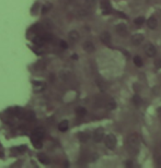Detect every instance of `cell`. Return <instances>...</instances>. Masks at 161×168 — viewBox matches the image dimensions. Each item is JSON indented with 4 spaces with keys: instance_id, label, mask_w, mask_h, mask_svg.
I'll return each instance as SVG.
<instances>
[{
    "instance_id": "cell-1",
    "label": "cell",
    "mask_w": 161,
    "mask_h": 168,
    "mask_svg": "<svg viewBox=\"0 0 161 168\" xmlns=\"http://www.w3.org/2000/svg\"><path fill=\"white\" fill-rule=\"evenodd\" d=\"M43 138H44V129L43 128H36L33 131L32 138H31L35 149H42V146H43L42 139Z\"/></svg>"
},
{
    "instance_id": "cell-2",
    "label": "cell",
    "mask_w": 161,
    "mask_h": 168,
    "mask_svg": "<svg viewBox=\"0 0 161 168\" xmlns=\"http://www.w3.org/2000/svg\"><path fill=\"white\" fill-rule=\"evenodd\" d=\"M116 137H115L114 134L110 133L108 134L105 138H104V144H105V146L108 147V149H110V150H113L115 147V145H116Z\"/></svg>"
},
{
    "instance_id": "cell-3",
    "label": "cell",
    "mask_w": 161,
    "mask_h": 168,
    "mask_svg": "<svg viewBox=\"0 0 161 168\" xmlns=\"http://www.w3.org/2000/svg\"><path fill=\"white\" fill-rule=\"evenodd\" d=\"M127 143L132 149H138L139 146V139H138L137 134H131L127 139Z\"/></svg>"
},
{
    "instance_id": "cell-4",
    "label": "cell",
    "mask_w": 161,
    "mask_h": 168,
    "mask_svg": "<svg viewBox=\"0 0 161 168\" xmlns=\"http://www.w3.org/2000/svg\"><path fill=\"white\" fill-rule=\"evenodd\" d=\"M103 138H104V130L102 128L97 129L94 131V133H93V140H94V142L99 143V142H101L103 140Z\"/></svg>"
},
{
    "instance_id": "cell-5",
    "label": "cell",
    "mask_w": 161,
    "mask_h": 168,
    "mask_svg": "<svg viewBox=\"0 0 161 168\" xmlns=\"http://www.w3.org/2000/svg\"><path fill=\"white\" fill-rule=\"evenodd\" d=\"M143 41H144V35L143 34H137L133 35L132 36V43L135 45V46H139V45H141L143 44Z\"/></svg>"
},
{
    "instance_id": "cell-6",
    "label": "cell",
    "mask_w": 161,
    "mask_h": 168,
    "mask_svg": "<svg viewBox=\"0 0 161 168\" xmlns=\"http://www.w3.org/2000/svg\"><path fill=\"white\" fill-rule=\"evenodd\" d=\"M115 31H116V33H117L118 35H121V36H125V35L127 34L126 24H124V23L117 24V25L115 26Z\"/></svg>"
},
{
    "instance_id": "cell-7",
    "label": "cell",
    "mask_w": 161,
    "mask_h": 168,
    "mask_svg": "<svg viewBox=\"0 0 161 168\" xmlns=\"http://www.w3.org/2000/svg\"><path fill=\"white\" fill-rule=\"evenodd\" d=\"M145 52H146V55L148 57H154L156 55V52H157V49L152 44H147L145 46Z\"/></svg>"
},
{
    "instance_id": "cell-8",
    "label": "cell",
    "mask_w": 161,
    "mask_h": 168,
    "mask_svg": "<svg viewBox=\"0 0 161 168\" xmlns=\"http://www.w3.org/2000/svg\"><path fill=\"white\" fill-rule=\"evenodd\" d=\"M147 25L150 29H156L157 26H158V21L155 17H150L148 20H147Z\"/></svg>"
},
{
    "instance_id": "cell-9",
    "label": "cell",
    "mask_w": 161,
    "mask_h": 168,
    "mask_svg": "<svg viewBox=\"0 0 161 168\" xmlns=\"http://www.w3.org/2000/svg\"><path fill=\"white\" fill-rule=\"evenodd\" d=\"M68 37H69V39L72 41V43H76V41H79L80 35H79V33H78L77 31H70V32L68 33Z\"/></svg>"
},
{
    "instance_id": "cell-10",
    "label": "cell",
    "mask_w": 161,
    "mask_h": 168,
    "mask_svg": "<svg viewBox=\"0 0 161 168\" xmlns=\"http://www.w3.org/2000/svg\"><path fill=\"white\" fill-rule=\"evenodd\" d=\"M100 37H101V41H102L103 44H105V45H110L111 44V35H110V33L103 32Z\"/></svg>"
},
{
    "instance_id": "cell-11",
    "label": "cell",
    "mask_w": 161,
    "mask_h": 168,
    "mask_svg": "<svg viewBox=\"0 0 161 168\" xmlns=\"http://www.w3.org/2000/svg\"><path fill=\"white\" fill-rule=\"evenodd\" d=\"M37 158H39L40 163H42L43 165H48V164H49V158L46 156L45 154H43V153H40V154L37 155Z\"/></svg>"
},
{
    "instance_id": "cell-12",
    "label": "cell",
    "mask_w": 161,
    "mask_h": 168,
    "mask_svg": "<svg viewBox=\"0 0 161 168\" xmlns=\"http://www.w3.org/2000/svg\"><path fill=\"white\" fill-rule=\"evenodd\" d=\"M68 128H69V122L67 121V120H63V121L58 124V129H59V131H62V132L67 131Z\"/></svg>"
},
{
    "instance_id": "cell-13",
    "label": "cell",
    "mask_w": 161,
    "mask_h": 168,
    "mask_svg": "<svg viewBox=\"0 0 161 168\" xmlns=\"http://www.w3.org/2000/svg\"><path fill=\"white\" fill-rule=\"evenodd\" d=\"M83 49H85L87 52H92L94 50V45H93V43H91V41H86V43L83 44Z\"/></svg>"
},
{
    "instance_id": "cell-14",
    "label": "cell",
    "mask_w": 161,
    "mask_h": 168,
    "mask_svg": "<svg viewBox=\"0 0 161 168\" xmlns=\"http://www.w3.org/2000/svg\"><path fill=\"white\" fill-rule=\"evenodd\" d=\"M33 41H34L36 45H39L40 47H42L44 45V43H45V39H44L43 36H36L34 39H33Z\"/></svg>"
},
{
    "instance_id": "cell-15",
    "label": "cell",
    "mask_w": 161,
    "mask_h": 168,
    "mask_svg": "<svg viewBox=\"0 0 161 168\" xmlns=\"http://www.w3.org/2000/svg\"><path fill=\"white\" fill-rule=\"evenodd\" d=\"M51 9H52V3L46 2V3H44V5L42 6V13L45 14V13H47L48 11H51Z\"/></svg>"
},
{
    "instance_id": "cell-16",
    "label": "cell",
    "mask_w": 161,
    "mask_h": 168,
    "mask_svg": "<svg viewBox=\"0 0 161 168\" xmlns=\"http://www.w3.org/2000/svg\"><path fill=\"white\" fill-rule=\"evenodd\" d=\"M132 100L133 103H134V105H136V106H140L141 103H143V99H141V97L139 95H134Z\"/></svg>"
},
{
    "instance_id": "cell-17",
    "label": "cell",
    "mask_w": 161,
    "mask_h": 168,
    "mask_svg": "<svg viewBox=\"0 0 161 168\" xmlns=\"http://www.w3.org/2000/svg\"><path fill=\"white\" fill-rule=\"evenodd\" d=\"M89 139H90V135L88 133H86V132H80V133H79V140H80L82 143L87 142Z\"/></svg>"
},
{
    "instance_id": "cell-18",
    "label": "cell",
    "mask_w": 161,
    "mask_h": 168,
    "mask_svg": "<svg viewBox=\"0 0 161 168\" xmlns=\"http://www.w3.org/2000/svg\"><path fill=\"white\" fill-rule=\"evenodd\" d=\"M134 64H135V66H136V67L140 68V67H143L144 62H143V59L140 58L139 56H136V57H134Z\"/></svg>"
},
{
    "instance_id": "cell-19",
    "label": "cell",
    "mask_w": 161,
    "mask_h": 168,
    "mask_svg": "<svg viewBox=\"0 0 161 168\" xmlns=\"http://www.w3.org/2000/svg\"><path fill=\"white\" fill-rule=\"evenodd\" d=\"M76 112H77V115L79 117H85L87 115V110H86V108H83V107H78V108L76 109Z\"/></svg>"
},
{
    "instance_id": "cell-20",
    "label": "cell",
    "mask_w": 161,
    "mask_h": 168,
    "mask_svg": "<svg viewBox=\"0 0 161 168\" xmlns=\"http://www.w3.org/2000/svg\"><path fill=\"white\" fill-rule=\"evenodd\" d=\"M134 23L136 24L137 26H141L145 23V17H138L134 20Z\"/></svg>"
},
{
    "instance_id": "cell-21",
    "label": "cell",
    "mask_w": 161,
    "mask_h": 168,
    "mask_svg": "<svg viewBox=\"0 0 161 168\" xmlns=\"http://www.w3.org/2000/svg\"><path fill=\"white\" fill-rule=\"evenodd\" d=\"M116 107H117V105H116V103H115L114 100H110V102H108V104H106V108L109 110H114Z\"/></svg>"
},
{
    "instance_id": "cell-22",
    "label": "cell",
    "mask_w": 161,
    "mask_h": 168,
    "mask_svg": "<svg viewBox=\"0 0 161 168\" xmlns=\"http://www.w3.org/2000/svg\"><path fill=\"white\" fill-rule=\"evenodd\" d=\"M33 84H34L35 88H36L37 91H43V88L45 87V84L42 83V82H34Z\"/></svg>"
},
{
    "instance_id": "cell-23",
    "label": "cell",
    "mask_w": 161,
    "mask_h": 168,
    "mask_svg": "<svg viewBox=\"0 0 161 168\" xmlns=\"http://www.w3.org/2000/svg\"><path fill=\"white\" fill-rule=\"evenodd\" d=\"M25 118H26L29 121H32V120H34L35 119V114L33 112V111H28V114H26Z\"/></svg>"
},
{
    "instance_id": "cell-24",
    "label": "cell",
    "mask_w": 161,
    "mask_h": 168,
    "mask_svg": "<svg viewBox=\"0 0 161 168\" xmlns=\"http://www.w3.org/2000/svg\"><path fill=\"white\" fill-rule=\"evenodd\" d=\"M86 1V5L88 7H94L95 5H97V2H98V0H85Z\"/></svg>"
},
{
    "instance_id": "cell-25",
    "label": "cell",
    "mask_w": 161,
    "mask_h": 168,
    "mask_svg": "<svg viewBox=\"0 0 161 168\" xmlns=\"http://www.w3.org/2000/svg\"><path fill=\"white\" fill-rule=\"evenodd\" d=\"M43 37H44L45 41H53V35H51V34L43 35Z\"/></svg>"
},
{
    "instance_id": "cell-26",
    "label": "cell",
    "mask_w": 161,
    "mask_h": 168,
    "mask_svg": "<svg viewBox=\"0 0 161 168\" xmlns=\"http://www.w3.org/2000/svg\"><path fill=\"white\" fill-rule=\"evenodd\" d=\"M155 66L157 69H160L161 68V59L160 58H158L155 60Z\"/></svg>"
},
{
    "instance_id": "cell-27",
    "label": "cell",
    "mask_w": 161,
    "mask_h": 168,
    "mask_svg": "<svg viewBox=\"0 0 161 168\" xmlns=\"http://www.w3.org/2000/svg\"><path fill=\"white\" fill-rule=\"evenodd\" d=\"M59 45H60V47H62L63 49H67V48H68V44H67L65 41H60Z\"/></svg>"
},
{
    "instance_id": "cell-28",
    "label": "cell",
    "mask_w": 161,
    "mask_h": 168,
    "mask_svg": "<svg viewBox=\"0 0 161 168\" xmlns=\"http://www.w3.org/2000/svg\"><path fill=\"white\" fill-rule=\"evenodd\" d=\"M71 59H74V60H77V59H78V55H77V54H74V55L71 56Z\"/></svg>"
},
{
    "instance_id": "cell-29",
    "label": "cell",
    "mask_w": 161,
    "mask_h": 168,
    "mask_svg": "<svg viewBox=\"0 0 161 168\" xmlns=\"http://www.w3.org/2000/svg\"><path fill=\"white\" fill-rule=\"evenodd\" d=\"M157 114H158L159 116H161V107H159V108L157 109Z\"/></svg>"
},
{
    "instance_id": "cell-30",
    "label": "cell",
    "mask_w": 161,
    "mask_h": 168,
    "mask_svg": "<svg viewBox=\"0 0 161 168\" xmlns=\"http://www.w3.org/2000/svg\"><path fill=\"white\" fill-rule=\"evenodd\" d=\"M157 162H158V165H161V156L158 158V161H157Z\"/></svg>"
},
{
    "instance_id": "cell-31",
    "label": "cell",
    "mask_w": 161,
    "mask_h": 168,
    "mask_svg": "<svg viewBox=\"0 0 161 168\" xmlns=\"http://www.w3.org/2000/svg\"><path fill=\"white\" fill-rule=\"evenodd\" d=\"M160 146H161V145H160Z\"/></svg>"
}]
</instances>
